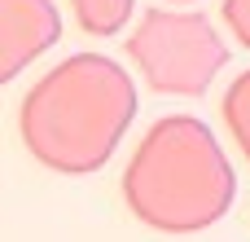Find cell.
<instances>
[{"mask_svg":"<svg viewBox=\"0 0 250 242\" xmlns=\"http://www.w3.org/2000/svg\"><path fill=\"white\" fill-rule=\"evenodd\" d=\"M224 22L237 35V44L250 48V0H224Z\"/></svg>","mask_w":250,"mask_h":242,"instance_id":"7","label":"cell"},{"mask_svg":"<svg viewBox=\"0 0 250 242\" xmlns=\"http://www.w3.org/2000/svg\"><path fill=\"white\" fill-rule=\"evenodd\" d=\"M70 9H75L79 31H88V35H114L132 18L136 0H70Z\"/></svg>","mask_w":250,"mask_h":242,"instance_id":"5","label":"cell"},{"mask_svg":"<svg viewBox=\"0 0 250 242\" xmlns=\"http://www.w3.org/2000/svg\"><path fill=\"white\" fill-rule=\"evenodd\" d=\"M132 119V75L105 53H75L22 97L18 128L35 163L62 176H88L110 163Z\"/></svg>","mask_w":250,"mask_h":242,"instance_id":"1","label":"cell"},{"mask_svg":"<svg viewBox=\"0 0 250 242\" xmlns=\"http://www.w3.org/2000/svg\"><path fill=\"white\" fill-rule=\"evenodd\" d=\"M127 57L163 97H202L211 79L229 66V48L211 18L176 9H149L127 35Z\"/></svg>","mask_w":250,"mask_h":242,"instance_id":"3","label":"cell"},{"mask_svg":"<svg viewBox=\"0 0 250 242\" xmlns=\"http://www.w3.org/2000/svg\"><path fill=\"white\" fill-rule=\"evenodd\" d=\"M224 123H229L237 150L246 154V163H250V71H242L229 84V93H224Z\"/></svg>","mask_w":250,"mask_h":242,"instance_id":"6","label":"cell"},{"mask_svg":"<svg viewBox=\"0 0 250 242\" xmlns=\"http://www.w3.org/2000/svg\"><path fill=\"white\" fill-rule=\"evenodd\" d=\"M237 176L215 132L193 115H163L123 172L127 212L158 234H198L224 220Z\"/></svg>","mask_w":250,"mask_h":242,"instance_id":"2","label":"cell"},{"mask_svg":"<svg viewBox=\"0 0 250 242\" xmlns=\"http://www.w3.org/2000/svg\"><path fill=\"white\" fill-rule=\"evenodd\" d=\"M62 40V13L53 0H0V79H18L40 53Z\"/></svg>","mask_w":250,"mask_h":242,"instance_id":"4","label":"cell"},{"mask_svg":"<svg viewBox=\"0 0 250 242\" xmlns=\"http://www.w3.org/2000/svg\"><path fill=\"white\" fill-rule=\"evenodd\" d=\"M171 4H193V0H171Z\"/></svg>","mask_w":250,"mask_h":242,"instance_id":"8","label":"cell"}]
</instances>
